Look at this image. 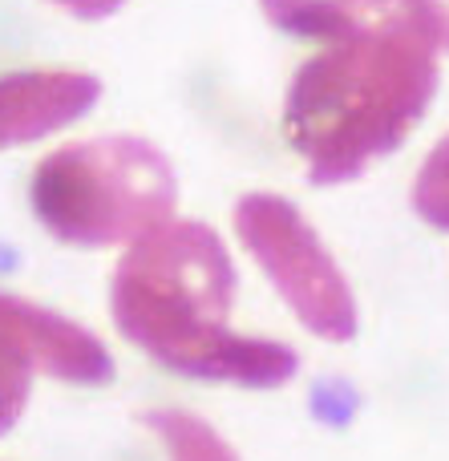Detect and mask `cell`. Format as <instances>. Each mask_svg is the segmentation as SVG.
I'll return each instance as SVG.
<instances>
[{
    "label": "cell",
    "instance_id": "6da1fadb",
    "mask_svg": "<svg viewBox=\"0 0 449 461\" xmlns=\"http://www.w3.org/2000/svg\"><path fill=\"white\" fill-rule=\"evenodd\" d=\"M280 32L320 41L296 69L283 134L308 183H353L409 138L437 94V41L409 0H259Z\"/></svg>",
    "mask_w": 449,
    "mask_h": 461
},
{
    "label": "cell",
    "instance_id": "7a4b0ae2",
    "mask_svg": "<svg viewBox=\"0 0 449 461\" xmlns=\"http://www.w3.org/2000/svg\"><path fill=\"white\" fill-rule=\"evenodd\" d=\"M235 263L223 239L194 219H166L134 239L113 271V324L130 344L194 381L275 389L300 373L280 340L227 328L235 303Z\"/></svg>",
    "mask_w": 449,
    "mask_h": 461
},
{
    "label": "cell",
    "instance_id": "3957f363",
    "mask_svg": "<svg viewBox=\"0 0 449 461\" xmlns=\"http://www.w3.org/2000/svg\"><path fill=\"white\" fill-rule=\"evenodd\" d=\"M32 215L69 247H113L175 215L178 178L146 138H94L49 154L32 175Z\"/></svg>",
    "mask_w": 449,
    "mask_h": 461
},
{
    "label": "cell",
    "instance_id": "277c9868",
    "mask_svg": "<svg viewBox=\"0 0 449 461\" xmlns=\"http://www.w3.org/2000/svg\"><path fill=\"white\" fill-rule=\"evenodd\" d=\"M235 235L256 255L280 300L312 336L345 344L356 336V300L345 271L320 243L296 203L280 194H247L235 203Z\"/></svg>",
    "mask_w": 449,
    "mask_h": 461
},
{
    "label": "cell",
    "instance_id": "5b68a950",
    "mask_svg": "<svg viewBox=\"0 0 449 461\" xmlns=\"http://www.w3.org/2000/svg\"><path fill=\"white\" fill-rule=\"evenodd\" d=\"M0 348L21 357L32 373L69 384H110L113 360L89 328L57 316L49 308L0 292Z\"/></svg>",
    "mask_w": 449,
    "mask_h": 461
},
{
    "label": "cell",
    "instance_id": "8992f818",
    "mask_svg": "<svg viewBox=\"0 0 449 461\" xmlns=\"http://www.w3.org/2000/svg\"><path fill=\"white\" fill-rule=\"evenodd\" d=\"M102 97V81L73 69H32L0 77V150L57 134L85 118Z\"/></svg>",
    "mask_w": 449,
    "mask_h": 461
},
{
    "label": "cell",
    "instance_id": "52a82bcc",
    "mask_svg": "<svg viewBox=\"0 0 449 461\" xmlns=\"http://www.w3.org/2000/svg\"><path fill=\"white\" fill-rule=\"evenodd\" d=\"M409 203L434 230H449V134L429 150L426 167L418 170Z\"/></svg>",
    "mask_w": 449,
    "mask_h": 461
},
{
    "label": "cell",
    "instance_id": "ba28073f",
    "mask_svg": "<svg viewBox=\"0 0 449 461\" xmlns=\"http://www.w3.org/2000/svg\"><path fill=\"white\" fill-rule=\"evenodd\" d=\"M146 425L158 429V438L170 446L175 457H231V449L199 421V417L186 413H150Z\"/></svg>",
    "mask_w": 449,
    "mask_h": 461
},
{
    "label": "cell",
    "instance_id": "9c48e42d",
    "mask_svg": "<svg viewBox=\"0 0 449 461\" xmlns=\"http://www.w3.org/2000/svg\"><path fill=\"white\" fill-rule=\"evenodd\" d=\"M29 381L32 368L21 357H13L8 348H0V438L16 425V417L24 413V401H29Z\"/></svg>",
    "mask_w": 449,
    "mask_h": 461
},
{
    "label": "cell",
    "instance_id": "30bf717a",
    "mask_svg": "<svg viewBox=\"0 0 449 461\" xmlns=\"http://www.w3.org/2000/svg\"><path fill=\"white\" fill-rule=\"evenodd\" d=\"M409 5L418 8L421 24H426L429 37L437 41V49L449 53V0H409Z\"/></svg>",
    "mask_w": 449,
    "mask_h": 461
},
{
    "label": "cell",
    "instance_id": "8fae6325",
    "mask_svg": "<svg viewBox=\"0 0 449 461\" xmlns=\"http://www.w3.org/2000/svg\"><path fill=\"white\" fill-rule=\"evenodd\" d=\"M49 5L65 8V13L77 16V21H105V16H113L126 0H49Z\"/></svg>",
    "mask_w": 449,
    "mask_h": 461
}]
</instances>
